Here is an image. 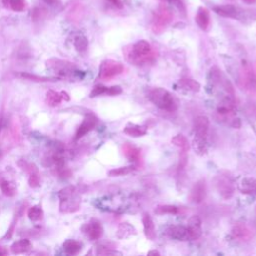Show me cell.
<instances>
[{"label": "cell", "instance_id": "cell-9", "mask_svg": "<svg viewBox=\"0 0 256 256\" xmlns=\"http://www.w3.org/2000/svg\"><path fill=\"white\" fill-rule=\"evenodd\" d=\"M166 235L168 237L180 240V241H190L191 240V234L188 227L180 226V225H173L166 229Z\"/></svg>", "mask_w": 256, "mask_h": 256}, {"label": "cell", "instance_id": "cell-44", "mask_svg": "<svg viewBox=\"0 0 256 256\" xmlns=\"http://www.w3.org/2000/svg\"><path fill=\"white\" fill-rule=\"evenodd\" d=\"M2 122H3V117H2V114H0V131H1V128H2Z\"/></svg>", "mask_w": 256, "mask_h": 256}, {"label": "cell", "instance_id": "cell-10", "mask_svg": "<svg viewBox=\"0 0 256 256\" xmlns=\"http://www.w3.org/2000/svg\"><path fill=\"white\" fill-rule=\"evenodd\" d=\"M215 186L217 188L219 194L225 199L230 198L233 192H234V186L232 182L225 176H217L214 180Z\"/></svg>", "mask_w": 256, "mask_h": 256}, {"label": "cell", "instance_id": "cell-13", "mask_svg": "<svg viewBox=\"0 0 256 256\" xmlns=\"http://www.w3.org/2000/svg\"><path fill=\"white\" fill-rule=\"evenodd\" d=\"M231 234L233 236V238L240 240V241H249L252 238V231L242 223H237L235 224L232 228Z\"/></svg>", "mask_w": 256, "mask_h": 256}, {"label": "cell", "instance_id": "cell-36", "mask_svg": "<svg viewBox=\"0 0 256 256\" xmlns=\"http://www.w3.org/2000/svg\"><path fill=\"white\" fill-rule=\"evenodd\" d=\"M28 183H29V186H30V187H33V188L39 186V183H40V181H39V176H38V173H32V174H29Z\"/></svg>", "mask_w": 256, "mask_h": 256}, {"label": "cell", "instance_id": "cell-45", "mask_svg": "<svg viewBox=\"0 0 256 256\" xmlns=\"http://www.w3.org/2000/svg\"><path fill=\"white\" fill-rule=\"evenodd\" d=\"M148 254H157V255H159V252H157V251H150Z\"/></svg>", "mask_w": 256, "mask_h": 256}, {"label": "cell", "instance_id": "cell-34", "mask_svg": "<svg viewBox=\"0 0 256 256\" xmlns=\"http://www.w3.org/2000/svg\"><path fill=\"white\" fill-rule=\"evenodd\" d=\"M107 89H108V87H105L102 85H97L92 89V91L90 93V97H95V96H99L101 94H106Z\"/></svg>", "mask_w": 256, "mask_h": 256}, {"label": "cell", "instance_id": "cell-43", "mask_svg": "<svg viewBox=\"0 0 256 256\" xmlns=\"http://www.w3.org/2000/svg\"><path fill=\"white\" fill-rule=\"evenodd\" d=\"M242 1L246 4H253L256 2V0H242Z\"/></svg>", "mask_w": 256, "mask_h": 256}, {"label": "cell", "instance_id": "cell-32", "mask_svg": "<svg viewBox=\"0 0 256 256\" xmlns=\"http://www.w3.org/2000/svg\"><path fill=\"white\" fill-rule=\"evenodd\" d=\"M241 191L246 194H256V180L255 179L243 180Z\"/></svg>", "mask_w": 256, "mask_h": 256}, {"label": "cell", "instance_id": "cell-6", "mask_svg": "<svg viewBox=\"0 0 256 256\" xmlns=\"http://www.w3.org/2000/svg\"><path fill=\"white\" fill-rule=\"evenodd\" d=\"M47 67L58 75L62 76H66L72 72H75V65L73 63L58 58H51L47 60Z\"/></svg>", "mask_w": 256, "mask_h": 256}, {"label": "cell", "instance_id": "cell-12", "mask_svg": "<svg viewBox=\"0 0 256 256\" xmlns=\"http://www.w3.org/2000/svg\"><path fill=\"white\" fill-rule=\"evenodd\" d=\"M96 117L93 114H88L82 122V124L77 129L75 133V140H78L82 138L84 135H86L88 132H90L96 125Z\"/></svg>", "mask_w": 256, "mask_h": 256}, {"label": "cell", "instance_id": "cell-28", "mask_svg": "<svg viewBox=\"0 0 256 256\" xmlns=\"http://www.w3.org/2000/svg\"><path fill=\"white\" fill-rule=\"evenodd\" d=\"M171 142H172L174 145H176L177 147H179L182 151H186V152H187L188 149H189L188 140H187L186 137H185L184 135H182V134H177V135H175V136L173 137V138H172Z\"/></svg>", "mask_w": 256, "mask_h": 256}, {"label": "cell", "instance_id": "cell-11", "mask_svg": "<svg viewBox=\"0 0 256 256\" xmlns=\"http://www.w3.org/2000/svg\"><path fill=\"white\" fill-rule=\"evenodd\" d=\"M206 197V185H205V181L204 180H199L196 182L191 191H190V195H189V199L191 202L195 203V204H199L201 203Z\"/></svg>", "mask_w": 256, "mask_h": 256}, {"label": "cell", "instance_id": "cell-27", "mask_svg": "<svg viewBox=\"0 0 256 256\" xmlns=\"http://www.w3.org/2000/svg\"><path fill=\"white\" fill-rule=\"evenodd\" d=\"M179 85L182 89H185L188 91L197 92L200 90V84L197 81L190 79V78H184V79H181L179 81Z\"/></svg>", "mask_w": 256, "mask_h": 256}, {"label": "cell", "instance_id": "cell-35", "mask_svg": "<svg viewBox=\"0 0 256 256\" xmlns=\"http://www.w3.org/2000/svg\"><path fill=\"white\" fill-rule=\"evenodd\" d=\"M23 163V165L21 164H18L19 166H20L25 172H27L28 174H32V173H38V170L36 168V166L32 163H27L25 161H21Z\"/></svg>", "mask_w": 256, "mask_h": 256}, {"label": "cell", "instance_id": "cell-18", "mask_svg": "<svg viewBox=\"0 0 256 256\" xmlns=\"http://www.w3.org/2000/svg\"><path fill=\"white\" fill-rule=\"evenodd\" d=\"M142 222H143V227H144V233L145 236L149 240H154L156 238V230L154 223L150 217V215L148 213H144L142 217Z\"/></svg>", "mask_w": 256, "mask_h": 256}, {"label": "cell", "instance_id": "cell-39", "mask_svg": "<svg viewBox=\"0 0 256 256\" xmlns=\"http://www.w3.org/2000/svg\"><path fill=\"white\" fill-rule=\"evenodd\" d=\"M122 93V88L120 86H111V87H108L107 89V93L108 95H118Z\"/></svg>", "mask_w": 256, "mask_h": 256}, {"label": "cell", "instance_id": "cell-15", "mask_svg": "<svg viewBox=\"0 0 256 256\" xmlns=\"http://www.w3.org/2000/svg\"><path fill=\"white\" fill-rule=\"evenodd\" d=\"M190 234H191V240H196L198 239L201 233H202V229H201V220L198 217V216H192V217L189 219L188 221V226Z\"/></svg>", "mask_w": 256, "mask_h": 256}, {"label": "cell", "instance_id": "cell-40", "mask_svg": "<svg viewBox=\"0 0 256 256\" xmlns=\"http://www.w3.org/2000/svg\"><path fill=\"white\" fill-rule=\"evenodd\" d=\"M42 1L53 8H57V7H60L61 6V1L60 0H42Z\"/></svg>", "mask_w": 256, "mask_h": 256}, {"label": "cell", "instance_id": "cell-24", "mask_svg": "<svg viewBox=\"0 0 256 256\" xmlns=\"http://www.w3.org/2000/svg\"><path fill=\"white\" fill-rule=\"evenodd\" d=\"M73 45L78 52H84L88 47V40L85 35L78 34L73 39Z\"/></svg>", "mask_w": 256, "mask_h": 256}, {"label": "cell", "instance_id": "cell-22", "mask_svg": "<svg viewBox=\"0 0 256 256\" xmlns=\"http://www.w3.org/2000/svg\"><path fill=\"white\" fill-rule=\"evenodd\" d=\"M63 249L69 255H76L81 251L82 244L76 240L68 239L63 243Z\"/></svg>", "mask_w": 256, "mask_h": 256}, {"label": "cell", "instance_id": "cell-41", "mask_svg": "<svg viewBox=\"0 0 256 256\" xmlns=\"http://www.w3.org/2000/svg\"><path fill=\"white\" fill-rule=\"evenodd\" d=\"M108 2H110L112 5H114L117 8H122L123 7V3L121 0H107Z\"/></svg>", "mask_w": 256, "mask_h": 256}, {"label": "cell", "instance_id": "cell-42", "mask_svg": "<svg viewBox=\"0 0 256 256\" xmlns=\"http://www.w3.org/2000/svg\"><path fill=\"white\" fill-rule=\"evenodd\" d=\"M7 254H8V250L3 246H0V256H4Z\"/></svg>", "mask_w": 256, "mask_h": 256}, {"label": "cell", "instance_id": "cell-25", "mask_svg": "<svg viewBox=\"0 0 256 256\" xmlns=\"http://www.w3.org/2000/svg\"><path fill=\"white\" fill-rule=\"evenodd\" d=\"M27 215H28V218L31 221L37 222V221H40V220L43 219L44 213H43V210H42V208L40 206L35 205V206H32V207H30L28 209Z\"/></svg>", "mask_w": 256, "mask_h": 256}, {"label": "cell", "instance_id": "cell-21", "mask_svg": "<svg viewBox=\"0 0 256 256\" xmlns=\"http://www.w3.org/2000/svg\"><path fill=\"white\" fill-rule=\"evenodd\" d=\"M19 77L23 78V79L34 81V82H49V81H55L58 80V78L56 77H46V76H38L35 74H30V73H24L21 72L18 74Z\"/></svg>", "mask_w": 256, "mask_h": 256}, {"label": "cell", "instance_id": "cell-17", "mask_svg": "<svg viewBox=\"0 0 256 256\" xmlns=\"http://www.w3.org/2000/svg\"><path fill=\"white\" fill-rule=\"evenodd\" d=\"M123 153L130 161L134 163H139L141 161V150L139 148L126 143L123 145Z\"/></svg>", "mask_w": 256, "mask_h": 256}, {"label": "cell", "instance_id": "cell-5", "mask_svg": "<svg viewBox=\"0 0 256 256\" xmlns=\"http://www.w3.org/2000/svg\"><path fill=\"white\" fill-rule=\"evenodd\" d=\"M124 70V66L120 62L113 60H105L102 62L99 71V77L103 80H109L112 77L121 74Z\"/></svg>", "mask_w": 256, "mask_h": 256}, {"label": "cell", "instance_id": "cell-31", "mask_svg": "<svg viewBox=\"0 0 256 256\" xmlns=\"http://www.w3.org/2000/svg\"><path fill=\"white\" fill-rule=\"evenodd\" d=\"M0 189L6 196H13L16 192L14 185L5 179H0Z\"/></svg>", "mask_w": 256, "mask_h": 256}, {"label": "cell", "instance_id": "cell-7", "mask_svg": "<svg viewBox=\"0 0 256 256\" xmlns=\"http://www.w3.org/2000/svg\"><path fill=\"white\" fill-rule=\"evenodd\" d=\"M172 18V15L169 10L166 8H161L158 11L156 12L154 19H153V25L152 29L155 33H159L161 32L165 26L170 22Z\"/></svg>", "mask_w": 256, "mask_h": 256}, {"label": "cell", "instance_id": "cell-30", "mask_svg": "<svg viewBox=\"0 0 256 256\" xmlns=\"http://www.w3.org/2000/svg\"><path fill=\"white\" fill-rule=\"evenodd\" d=\"M180 212V208L175 205H159L155 209L156 214H177Z\"/></svg>", "mask_w": 256, "mask_h": 256}, {"label": "cell", "instance_id": "cell-4", "mask_svg": "<svg viewBox=\"0 0 256 256\" xmlns=\"http://www.w3.org/2000/svg\"><path fill=\"white\" fill-rule=\"evenodd\" d=\"M149 100L158 108L166 111H174L176 109V103L172 95L164 88L157 87L152 89L148 94Z\"/></svg>", "mask_w": 256, "mask_h": 256}, {"label": "cell", "instance_id": "cell-8", "mask_svg": "<svg viewBox=\"0 0 256 256\" xmlns=\"http://www.w3.org/2000/svg\"><path fill=\"white\" fill-rule=\"evenodd\" d=\"M82 231L90 240L100 239L103 235V227L101 223L95 219L85 223L82 227Z\"/></svg>", "mask_w": 256, "mask_h": 256}, {"label": "cell", "instance_id": "cell-16", "mask_svg": "<svg viewBox=\"0 0 256 256\" xmlns=\"http://www.w3.org/2000/svg\"><path fill=\"white\" fill-rule=\"evenodd\" d=\"M195 21L202 30H206L210 22V15L208 9L205 7H199L197 14L195 16Z\"/></svg>", "mask_w": 256, "mask_h": 256}, {"label": "cell", "instance_id": "cell-29", "mask_svg": "<svg viewBox=\"0 0 256 256\" xmlns=\"http://www.w3.org/2000/svg\"><path fill=\"white\" fill-rule=\"evenodd\" d=\"M134 233H135V230L131 225H129L128 223H122L119 226V228H118L117 237L118 238H126V237H128V236H130Z\"/></svg>", "mask_w": 256, "mask_h": 256}, {"label": "cell", "instance_id": "cell-37", "mask_svg": "<svg viewBox=\"0 0 256 256\" xmlns=\"http://www.w3.org/2000/svg\"><path fill=\"white\" fill-rule=\"evenodd\" d=\"M44 15V11L41 8H34L33 12H32V19L33 21H37V20H40V18H42V16Z\"/></svg>", "mask_w": 256, "mask_h": 256}, {"label": "cell", "instance_id": "cell-19", "mask_svg": "<svg viewBox=\"0 0 256 256\" xmlns=\"http://www.w3.org/2000/svg\"><path fill=\"white\" fill-rule=\"evenodd\" d=\"M11 252L13 254H21V253H26L29 250L32 249V243L28 239H20L18 241H15L11 247Z\"/></svg>", "mask_w": 256, "mask_h": 256}, {"label": "cell", "instance_id": "cell-14", "mask_svg": "<svg viewBox=\"0 0 256 256\" xmlns=\"http://www.w3.org/2000/svg\"><path fill=\"white\" fill-rule=\"evenodd\" d=\"M213 11H214L216 14H218V15L223 16V17L239 18V16H240L239 9H238L237 7H236V6L230 5V4L214 6V7H213Z\"/></svg>", "mask_w": 256, "mask_h": 256}, {"label": "cell", "instance_id": "cell-38", "mask_svg": "<svg viewBox=\"0 0 256 256\" xmlns=\"http://www.w3.org/2000/svg\"><path fill=\"white\" fill-rule=\"evenodd\" d=\"M162 1H165V2H168V3L174 4L180 11H182L183 13L185 12V6H184V4L182 3L181 0H162Z\"/></svg>", "mask_w": 256, "mask_h": 256}, {"label": "cell", "instance_id": "cell-1", "mask_svg": "<svg viewBox=\"0 0 256 256\" xmlns=\"http://www.w3.org/2000/svg\"><path fill=\"white\" fill-rule=\"evenodd\" d=\"M194 139L193 147L198 154L202 155L207 151V136L209 130L208 117L200 115L194 120Z\"/></svg>", "mask_w": 256, "mask_h": 256}, {"label": "cell", "instance_id": "cell-23", "mask_svg": "<svg viewBox=\"0 0 256 256\" xmlns=\"http://www.w3.org/2000/svg\"><path fill=\"white\" fill-rule=\"evenodd\" d=\"M147 132L146 127L144 126H140V125H137V124H128L125 128H124V133L132 136V137H140L145 135Z\"/></svg>", "mask_w": 256, "mask_h": 256}, {"label": "cell", "instance_id": "cell-2", "mask_svg": "<svg viewBox=\"0 0 256 256\" xmlns=\"http://www.w3.org/2000/svg\"><path fill=\"white\" fill-rule=\"evenodd\" d=\"M125 54L127 60L136 65L147 63L154 57L151 45L144 40L136 42L129 51L125 52Z\"/></svg>", "mask_w": 256, "mask_h": 256}, {"label": "cell", "instance_id": "cell-26", "mask_svg": "<svg viewBox=\"0 0 256 256\" xmlns=\"http://www.w3.org/2000/svg\"><path fill=\"white\" fill-rule=\"evenodd\" d=\"M3 4L15 12H21L26 8L25 0H3Z\"/></svg>", "mask_w": 256, "mask_h": 256}, {"label": "cell", "instance_id": "cell-46", "mask_svg": "<svg viewBox=\"0 0 256 256\" xmlns=\"http://www.w3.org/2000/svg\"><path fill=\"white\" fill-rule=\"evenodd\" d=\"M1 157H2V151L0 150V158H1Z\"/></svg>", "mask_w": 256, "mask_h": 256}, {"label": "cell", "instance_id": "cell-3", "mask_svg": "<svg viewBox=\"0 0 256 256\" xmlns=\"http://www.w3.org/2000/svg\"><path fill=\"white\" fill-rule=\"evenodd\" d=\"M58 197L60 199L59 209L62 213H72L80 207V200L75 194V188L68 186L58 192Z\"/></svg>", "mask_w": 256, "mask_h": 256}, {"label": "cell", "instance_id": "cell-20", "mask_svg": "<svg viewBox=\"0 0 256 256\" xmlns=\"http://www.w3.org/2000/svg\"><path fill=\"white\" fill-rule=\"evenodd\" d=\"M64 100V97H63V91L58 93V92H55L53 90H49L47 93H46V103L49 105V106H57L60 104L62 101Z\"/></svg>", "mask_w": 256, "mask_h": 256}, {"label": "cell", "instance_id": "cell-33", "mask_svg": "<svg viewBox=\"0 0 256 256\" xmlns=\"http://www.w3.org/2000/svg\"><path fill=\"white\" fill-rule=\"evenodd\" d=\"M134 170L133 166H126V167H120V168H116V169H112L108 172L109 176L115 177V176H122V175H126L129 174L130 172H132Z\"/></svg>", "mask_w": 256, "mask_h": 256}]
</instances>
